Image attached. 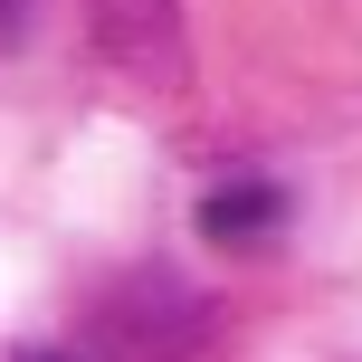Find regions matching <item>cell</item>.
<instances>
[{
  "label": "cell",
  "mask_w": 362,
  "mask_h": 362,
  "mask_svg": "<svg viewBox=\"0 0 362 362\" xmlns=\"http://www.w3.org/2000/svg\"><path fill=\"white\" fill-rule=\"evenodd\" d=\"M10 29H19V0H0V38H10Z\"/></svg>",
  "instance_id": "cell-3"
},
{
  "label": "cell",
  "mask_w": 362,
  "mask_h": 362,
  "mask_svg": "<svg viewBox=\"0 0 362 362\" xmlns=\"http://www.w3.org/2000/svg\"><path fill=\"white\" fill-rule=\"evenodd\" d=\"M19 362H67V353H19Z\"/></svg>",
  "instance_id": "cell-4"
},
{
  "label": "cell",
  "mask_w": 362,
  "mask_h": 362,
  "mask_svg": "<svg viewBox=\"0 0 362 362\" xmlns=\"http://www.w3.org/2000/svg\"><path fill=\"white\" fill-rule=\"evenodd\" d=\"M276 229H286V181H267V172H229L210 200H200V238L210 248H276Z\"/></svg>",
  "instance_id": "cell-2"
},
{
  "label": "cell",
  "mask_w": 362,
  "mask_h": 362,
  "mask_svg": "<svg viewBox=\"0 0 362 362\" xmlns=\"http://www.w3.org/2000/svg\"><path fill=\"white\" fill-rule=\"evenodd\" d=\"M86 19L134 86H181V0H86Z\"/></svg>",
  "instance_id": "cell-1"
}]
</instances>
